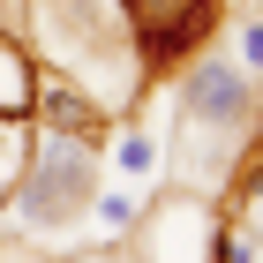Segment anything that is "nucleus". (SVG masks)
Wrapping results in <instances>:
<instances>
[{
  "mask_svg": "<svg viewBox=\"0 0 263 263\" xmlns=\"http://www.w3.org/2000/svg\"><path fill=\"white\" fill-rule=\"evenodd\" d=\"M98 218H105V226H128V218H136V203H128V196H105Z\"/></svg>",
  "mask_w": 263,
  "mask_h": 263,
  "instance_id": "5",
  "label": "nucleus"
},
{
  "mask_svg": "<svg viewBox=\"0 0 263 263\" xmlns=\"http://www.w3.org/2000/svg\"><path fill=\"white\" fill-rule=\"evenodd\" d=\"M241 61H248V68H263V15L241 30Z\"/></svg>",
  "mask_w": 263,
  "mask_h": 263,
  "instance_id": "4",
  "label": "nucleus"
},
{
  "mask_svg": "<svg viewBox=\"0 0 263 263\" xmlns=\"http://www.w3.org/2000/svg\"><path fill=\"white\" fill-rule=\"evenodd\" d=\"M0 68H8V45H0Z\"/></svg>",
  "mask_w": 263,
  "mask_h": 263,
  "instance_id": "7",
  "label": "nucleus"
},
{
  "mask_svg": "<svg viewBox=\"0 0 263 263\" xmlns=\"http://www.w3.org/2000/svg\"><path fill=\"white\" fill-rule=\"evenodd\" d=\"M61 263H76V256H61Z\"/></svg>",
  "mask_w": 263,
  "mask_h": 263,
  "instance_id": "8",
  "label": "nucleus"
},
{
  "mask_svg": "<svg viewBox=\"0 0 263 263\" xmlns=\"http://www.w3.org/2000/svg\"><path fill=\"white\" fill-rule=\"evenodd\" d=\"M121 165H128V173H143V165H151V143L128 136V143H121Z\"/></svg>",
  "mask_w": 263,
  "mask_h": 263,
  "instance_id": "6",
  "label": "nucleus"
},
{
  "mask_svg": "<svg viewBox=\"0 0 263 263\" xmlns=\"http://www.w3.org/2000/svg\"><path fill=\"white\" fill-rule=\"evenodd\" d=\"M90 196V143H76L68 128L30 151V173H23V218L30 226H68Z\"/></svg>",
  "mask_w": 263,
  "mask_h": 263,
  "instance_id": "1",
  "label": "nucleus"
},
{
  "mask_svg": "<svg viewBox=\"0 0 263 263\" xmlns=\"http://www.w3.org/2000/svg\"><path fill=\"white\" fill-rule=\"evenodd\" d=\"M45 113H53V128H76V136H90V105L76 98V90H61V83H45Z\"/></svg>",
  "mask_w": 263,
  "mask_h": 263,
  "instance_id": "3",
  "label": "nucleus"
},
{
  "mask_svg": "<svg viewBox=\"0 0 263 263\" xmlns=\"http://www.w3.org/2000/svg\"><path fill=\"white\" fill-rule=\"evenodd\" d=\"M188 128H211V136H241L248 128V90H241V76L226 61H203L196 76H188Z\"/></svg>",
  "mask_w": 263,
  "mask_h": 263,
  "instance_id": "2",
  "label": "nucleus"
}]
</instances>
